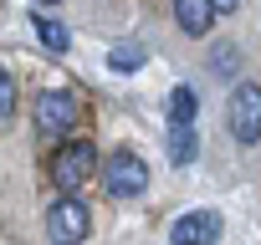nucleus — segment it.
<instances>
[{
  "label": "nucleus",
  "mask_w": 261,
  "mask_h": 245,
  "mask_svg": "<svg viewBox=\"0 0 261 245\" xmlns=\"http://www.w3.org/2000/svg\"><path fill=\"white\" fill-rule=\"evenodd\" d=\"M225 128H230L236 143H261V87H256V82H236V87H230Z\"/></svg>",
  "instance_id": "f257e3e1"
},
{
  "label": "nucleus",
  "mask_w": 261,
  "mask_h": 245,
  "mask_svg": "<svg viewBox=\"0 0 261 245\" xmlns=\"http://www.w3.org/2000/svg\"><path fill=\"white\" fill-rule=\"evenodd\" d=\"M102 189H108V199H139V194L149 189L144 159H139L134 148H118V154L108 159V169H102Z\"/></svg>",
  "instance_id": "f03ea898"
},
{
  "label": "nucleus",
  "mask_w": 261,
  "mask_h": 245,
  "mask_svg": "<svg viewBox=\"0 0 261 245\" xmlns=\"http://www.w3.org/2000/svg\"><path fill=\"white\" fill-rule=\"evenodd\" d=\"M92 169H97V148H92L87 138H77V143H67V148L51 159V184H57L62 194H77V189L92 179Z\"/></svg>",
  "instance_id": "7ed1b4c3"
},
{
  "label": "nucleus",
  "mask_w": 261,
  "mask_h": 245,
  "mask_svg": "<svg viewBox=\"0 0 261 245\" xmlns=\"http://www.w3.org/2000/svg\"><path fill=\"white\" fill-rule=\"evenodd\" d=\"M87 230H92V209H87L77 194H62V199L46 209V235H51L57 245H82Z\"/></svg>",
  "instance_id": "20e7f679"
},
{
  "label": "nucleus",
  "mask_w": 261,
  "mask_h": 245,
  "mask_svg": "<svg viewBox=\"0 0 261 245\" xmlns=\"http://www.w3.org/2000/svg\"><path fill=\"white\" fill-rule=\"evenodd\" d=\"M72 122H77V97L62 87H46L36 97V128L41 133H72Z\"/></svg>",
  "instance_id": "39448f33"
},
{
  "label": "nucleus",
  "mask_w": 261,
  "mask_h": 245,
  "mask_svg": "<svg viewBox=\"0 0 261 245\" xmlns=\"http://www.w3.org/2000/svg\"><path fill=\"white\" fill-rule=\"evenodd\" d=\"M215 240H220V215L215 209H190L169 230V245H215Z\"/></svg>",
  "instance_id": "423d86ee"
},
{
  "label": "nucleus",
  "mask_w": 261,
  "mask_h": 245,
  "mask_svg": "<svg viewBox=\"0 0 261 245\" xmlns=\"http://www.w3.org/2000/svg\"><path fill=\"white\" fill-rule=\"evenodd\" d=\"M195 159H200V128L195 122H169V164L195 169Z\"/></svg>",
  "instance_id": "0eeeda50"
},
{
  "label": "nucleus",
  "mask_w": 261,
  "mask_h": 245,
  "mask_svg": "<svg viewBox=\"0 0 261 245\" xmlns=\"http://www.w3.org/2000/svg\"><path fill=\"white\" fill-rule=\"evenodd\" d=\"M174 21H179L185 36H205L215 26V6L210 0H174Z\"/></svg>",
  "instance_id": "6e6552de"
},
{
  "label": "nucleus",
  "mask_w": 261,
  "mask_h": 245,
  "mask_svg": "<svg viewBox=\"0 0 261 245\" xmlns=\"http://www.w3.org/2000/svg\"><path fill=\"white\" fill-rule=\"evenodd\" d=\"M31 31H36V41H41L46 51H67V46H72L67 26H57L51 16H31Z\"/></svg>",
  "instance_id": "1a4fd4ad"
},
{
  "label": "nucleus",
  "mask_w": 261,
  "mask_h": 245,
  "mask_svg": "<svg viewBox=\"0 0 261 245\" xmlns=\"http://www.w3.org/2000/svg\"><path fill=\"white\" fill-rule=\"evenodd\" d=\"M200 117V92L195 87H174L169 92V122H195Z\"/></svg>",
  "instance_id": "9d476101"
},
{
  "label": "nucleus",
  "mask_w": 261,
  "mask_h": 245,
  "mask_svg": "<svg viewBox=\"0 0 261 245\" xmlns=\"http://www.w3.org/2000/svg\"><path fill=\"white\" fill-rule=\"evenodd\" d=\"M144 56H149V51H144L139 41H123V46H113V51H108V67H113V72H139V67H144Z\"/></svg>",
  "instance_id": "9b49d317"
},
{
  "label": "nucleus",
  "mask_w": 261,
  "mask_h": 245,
  "mask_svg": "<svg viewBox=\"0 0 261 245\" xmlns=\"http://www.w3.org/2000/svg\"><path fill=\"white\" fill-rule=\"evenodd\" d=\"M11 112H16V82H11L6 67H0V122H6Z\"/></svg>",
  "instance_id": "f8f14e48"
},
{
  "label": "nucleus",
  "mask_w": 261,
  "mask_h": 245,
  "mask_svg": "<svg viewBox=\"0 0 261 245\" xmlns=\"http://www.w3.org/2000/svg\"><path fill=\"white\" fill-rule=\"evenodd\" d=\"M236 67H241V51H236V41H220V46H215V72H225V77H230Z\"/></svg>",
  "instance_id": "ddd939ff"
},
{
  "label": "nucleus",
  "mask_w": 261,
  "mask_h": 245,
  "mask_svg": "<svg viewBox=\"0 0 261 245\" xmlns=\"http://www.w3.org/2000/svg\"><path fill=\"white\" fill-rule=\"evenodd\" d=\"M210 6H215V16H236V6H241V0H210Z\"/></svg>",
  "instance_id": "4468645a"
},
{
  "label": "nucleus",
  "mask_w": 261,
  "mask_h": 245,
  "mask_svg": "<svg viewBox=\"0 0 261 245\" xmlns=\"http://www.w3.org/2000/svg\"><path fill=\"white\" fill-rule=\"evenodd\" d=\"M41 6H62V0H41Z\"/></svg>",
  "instance_id": "2eb2a0df"
}]
</instances>
